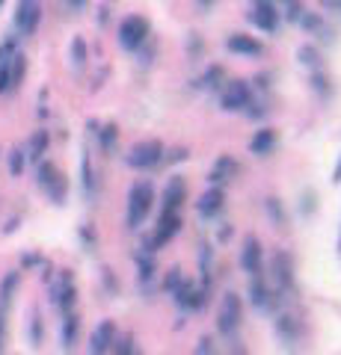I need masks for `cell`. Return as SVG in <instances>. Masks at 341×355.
I'll return each mask as SVG.
<instances>
[{"instance_id": "obj_1", "label": "cell", "mask_w": 341, "mask_h": 355, "mask_svg": "<svg viewBox=\"0 0 341 355\" xmlns=\"http://www.w3.org/2000/svg\"><path fill=\"white\" fill-rule=\"evenodd\" d=\"M151 205H155V190L149 184H134L128 193V225L137 228L142 225V219L149 216Z\"/></svg>"}, {"instance_id": "obj_2", "label": "cell", "mask_w": 341, "mask_h": 355, "mask_svg": "<svg viewBox=\"0 0 341 355\" xmlns=\"http://www.w3.org/2000/svg\"><path fill=\"white\" fill-rule=\"evenodd\" d=\"M36 181H39L42 190L53 198V202L63 205V198H65V178L57 172V166L48 163V160H42L39 169H36Z\"/></svg>"}, {"instance_id": "obj_3", "label": "cell", "mask_w": 341, "mask_h": 355, "mask_svg": "<svg viewBox=\"0 0 341 355\" xmlns=\"http://www.w3.org/2000/svg\"><path fill=\"white\" fill-rule=\"evenodd\" d=\"M42 21V3L39 0H18L15 6V27L21 36H33Z\"/></svg>"}, {"instance_id": "obj_4", "label": "cell", "mask_w": 341, "mask_h": 355, "mask_svg": "<svg viewBox=\"0 0 341 355\" xmlns=\"http://www.w3.org/2000/svg\"><path fill=\"white\" fill-rule=\"evenodd\" d=\"M53 302H57V308L63 311V314H69V311H74V299H78V287H74V279L69 270H63L57 279H53Z\"/></svg>"}, {"instance_id": "obj_5", "label": "cell", "mask_w": 341, "mask_h": 355, "mask_svg": "<svg viewBox=\"0 0 341 355\" xmlns=\"http://www.w3.org/2000/svg\"><path fill=\"white\" fill-rule=\"evenodd\" d=\"M240 314H244V308H240V296L238 293H226L223 305L217 311V326L223 335H232V331L240 326Z\"/></svg>"}, {"instance_id": "obj_6", "label": "cell", "mask_w": 341, "mask_h": 355, "mask_svg": "<svg viewBox=\"0 0 341 355\" xmlns=\"http://www.w3.org/2000/svg\"><path fill=\"white\" fill-rule=\"evenodd\" d=\"M163 157V146L155 139H149V142H140V146L131 148L128 154V163L134 166V169H151V166H158Z\"/></svg>"}, {"instance_id": "obj_7", "label": "cell", "mask_w": 341, "mask_h": 355, "mask_svg": "<svg viewBox=\"0 0 341 355\" xmlns=\"http://www.w3.org/2000/svg\"><path fill=\"white\" fill-rule=\"evenodd\" d=\"M146 36H149V21L140 18V15L125 18L122 27H119V42H122L125 48H140Z\"/></svg>"}, {"instance_id": "obj_8", "label": "cell", "mask_w": 341, "mask_h": 355, "mask_svg": "<svg viewBox=\"0 0 341 355\" xmlns=\"http://www.w3.org/2000/svg\"><path fill=\"white\" fill-rule=\"evenodd\" d=\"M240 266H244V272H249V275H261L264 252H261V243L256 237L244 240V249H240Z\"/></svg>"}, {"instance_id": "obj_9", "label": "cell", "mask_w": 341, "mask_h": 355, "mask_svg": "<svg viewBox=\"0 0 341 355\" xmlns=\"http://www.w3.org/2000/svg\"><path fill=\"white\" fill-rule=\"evenodd\" d=\"M273 282L282 291H291L294 287V258L288 252H276V258H273Z\"/></svg>"}, {"instance_id": "obj_10", "label": "cell", "mask_w": 341, "mask_h": 355, "mask_svg": "<svg viewBox=\"0 0 341 355\" xmlns=\"http://www.w3.org/2000/svg\"><path fill=\"white\" fill-rule=\"evenodd\" d=\"M249 18H252V24L261 27L264 33H273V30H276V24H279V9L273 6L270 0H258L256 9L249 12Z\"/></svg>"}, {"instance_id": "obj_11", "label": "cell", "mask_w": 341, "mask_h": 355, "mask_svg": "<svg viewBox=\"0 0 341 355\" xmlns=\"http://www.w3.org/2000/svg\"><path fill=\"white\" fill-rule=\"evenodd\" d=\"M113 340H116V326L110 323V320H104V323H98L95 331H92V338H90V352H92V355H107L110 347H113Z\"/></svg>"}, {"instance_id": "obj_12", "label": "cell", "mask_w": 341, "mask_h": 355, "mask_svg": "<svg viewBox=\"0 0 341 355\" xmlns=\"http://www.w3.org/2000/svg\"><path fill=\"white\" fill-rule=\"evenodd\" d=\"M18 57L15 39L0 42V92H9V77H13V62Z\"/></svg>"}, {"instance_id": "obj_13", "label": "cell", "mask_w": 341, "mask_h": 355, "mask_svg": "<svg viewBox=\"0 0 341 355\" xmlns=\"http://www.w3.org/2000/svg\"><path fill=\"white\" fill-rule=\"evenodd\" d=\"M181 228V216L178 214H163L160 216V225L155 231V237H151V249H160V246H167V243L175 237V231Z\"/></svg>"}, {"instance_id": "obj_14", "label": "cell", "mask_w": 341, "mask_h": 355, "mask_svg": "<svg viewBox=\"0 0 341 355\" xmlns=\"http://www.w3.org/2000/svg\"><path fill=\"white\" fill-rule=\"evenodd\" d=\"M223 107L226 110H244V107H249V86L240 83V80H232L226 86V92H223Z\"/></svg>"}, {"instance_id": "obj_15", "label": "cell", "mask_w": 341, "mask_h": 355, "mask_svg": "<svg viewBox=\"0 0 341 355\" xmlns=\"http://www.w3.org/2000/svg\"><path fill=\"white\" fill-rule=\"evenodd\" d=\"M226 48L232 51V53H244V57H258V53L264 51L258 39H252V36H240V33H235V36H228Z\"/></svg>"}, {"instance_id": "obj_16", "label": "cell", "mask_w": 341, "mask_h": 355, "mask_svg": "<svg viewBox=\"0 0 341 355\" xmlns=\"http://www.w3.org/2000/svg\"><path fill=\"white\" fill-rule=\"evenodd\" d=\"M181 198H184V184H181V178H172L167 193H163V214H178Z\"/></svg>"}, {"instance_id": "obj_17", "label": "cell", "mask_w": 341, "mask_h": 355, "mask_svg": "<svg viewBox=\"0 0 341 355\" xmlns=\"http://www.w3.org/2000/svg\"><path fill=\"white\" fill-rule=\"evenodd\" d=\"M202 296H205V293L196 291L190 282H181V287L175 291V302L184 305V308H199V305H202Z\"/></svg>"}, {"instance_id": "obj_18", "label": "cell", "mask_w": 341, "mask_h": 355, "mask_svg": "<svg viewBox=\"0 0 341 355\" xmlns=\"http://www.w3.org/2000/svg\"><path fill=\"white\" fill-rule=\"evenodd\" d=\"M78 329H81V320H78L74 311L63 314V343H65V349L74 347V340H78Z\"/></svg>"}, {"instance_id": "obj_19", "label": "cell", "mask_w": 341, "mask_h": 355, "mask_svg": "<svg viewBox=\"0 0 341 355\" xmlns=\"http://www.w3.org/2000/svg\"><path fill=\"white\" fill-rule=\"evenodd\" d=\"M48 151V130H39V133H33L30 142H27V157L30 160H42V154Z\"/></svg>"}, {"instance_id": "obj_20", "label": "cell", "mask_w": 341, "mask_h": 355, "mask_svg": "<svg viewBox=\"0 0 341 355\" xmlns=\"http://www.w3.org/2000/svg\"><path fill=\"white\" fill-rule=\"evenodd\" d=\"M219 207H223V193H219V190H211V193H205V196L199 198V214H202V216L219 214Z\"/></svg>"}, {"instance_id": "obj_21", "label": "cell", "mask_w": 341, "mask_h": 355, "mask_svg": "<svg viewBox=\"0 0 341 355\" xmlns=\"http://www.w3.org/2000/svg\"><path fill=\"white\" fill-rule=\"evenodd\" d=\"M18 287V272H9L3 282H0V311H6L9 302H13V293Z\"/></svg>"}, {"instance_id": "obj_22", "label": "cell", "mask_w": 341, "mask_h": 355, "mask_svg": "<svg viewBox=\"0 0 341 355\" xmlns=\"http://www.w3.org/2000/svg\"><path fill=\"white\" fill-rule=\"evenodd\" d=\"M249 296H252V302H256V305H267V287H264L261 275H252V282H249Z\"/></svg>"}, {"instance_id": "obj_23", "label": "cell", "mask_w": 341, "mask_h": 355, "mask_svg": "<svg viewBox=\"0 0 341 355\" xmlns=\"http://www.w3.org/2000/svg\"><path fill=\"white\" fill-rule=\"evenodd\" d=\"M273 142H276V133H273V130H261L258 137L252 139V151H256V154H267Z\"/></svg>"}, {"instance_id": "obj_24", "label": "cell", "mask_w": 341, "mask_h": 355, "mask_svg": "<svg viewBox=\"0 0 341 355\" xmlns=\"http://www.w3.org/2000/svg\"><path fill=\"white\" fill-rule=\"evenodd\" d=\"M24 71H27V60H24V53L18 51V57L13 62V77H9V89H15L21 80H24Z\"/></svg>"}, {"instance_id": "obj_25", "label": "cell", "mask_w": 341, "mask_h": 355, "mask_svg": "<svg viewBox=\"0 0 341 355\" xmlns=\"http://www.w3.org/2000/svg\"><path fill=\"white\" fill-rule=\"evenodd\" d=\"M273 6L282 9L288 18H300L303 15V6H300V0H273Z\"/></svg>"}, {"instance_id": "obj_26", "label": "cell", "mask_w": 341, "mask_h": 355, "mask_svg": "<svg viewBox=\"0 0 341 355\" xmlns=\"http://www.w3.org/2000/svg\"><path fill=\"white\" fill-rule=\"evenodd\" d=\"M24 160H27V154L21 151V148H15L13 154H9V172L21 175V172H24Z\"/></svg>"}, {"instance_id": "obj_27", "label": "cell", "mask_w": 341, "mask_h": 355, "mask_svg": "<svg viewBox=\"0 0 341 355\" xmlns=\"http://www.w3.org/2000/svg\"><path fill=\"white\" fill-rule=\"evenodd\" d=\"M303 24L309 27V30H315V33H321V36H329V33H333V30H329L317 15H303Z\"/></svg>"}, {"instance_id": "obj_28", "label": "cell", "mask_w": 341, "mask_h": 355, "mask_svg": "<svg viewBox=\"0 0 341 355\" xmlns=\"http://www.w3.org/2000/svg\"><path fill=\"white\" fill-rule=\"evenodd\" d=\"M151 270H155V266H151V254L142 252V254H140V279L149 282V279H151Z\"/></svg>"}, {"instance_id": "obj_29", "label": "cell", "mask_w": 341, "mask_h": 355, "mask_svg": "<svg viewBox=\"0 0 341 355\" xmlns=\"http://www.w3.org/2000/svg\"><path fill=\"white\" fill-rule=\"evenodd\" d=\"M116 355H140V352H137V347H134V340L125 338V340L116 343Z\"/></svg>"}, {"instance_id": "obj_30", "label": "cell", "mask_w": 341, "mask_h": 355, "mask_svg": "<svg viewBox=\"0 0 341 355\" xmlns=\"http://www.w3.org/2000/svg\"><path fill=\"white\" fill-rule=\"evenodd\" d=\"M101 142H104V148H113L116 146V128H104Z\"/></svg>"}, {"instance_id": "obj_31", "label": "cell", "mask_w": 341, "mask_h": 355, "mask_svg": "<svg viewBox=\"0 0 341 355\" xmlns=\"http://www.w3.org/2000/svg\"><path fill=\"white\" fill-rule=\"evenodd\" d=\"M196 355H214V343L205 338V340H202V347H199V352H196Z\"/></svg>"}, {"instance_id": "obj_32", "label": "cell", "mask_w": 341, "mask_h": 355, "mask_svg": "<svg viewBox=\"0 0 341 355\" xmlns=\"http://www.w3.org/2000/svg\"><path fill=\"white\" fill-rule=\"evenodd\" d=\"M3 335H6V311H0V349H3Z\"/></svg>"}, {"instance_id": "obj_33", "label": "cell", "mask_w": 341, "mask_h": 355, "mask_svg": "<svg viewBox=\"0 0 341 355\" xmlns=\"http://www.w3.org/2000/svg\"><path fill=\"white\" fill-rule=\"evenodd\" d=\"M74 60H78V62H83V42H81V39L74 42Z\"/></svg>"}, {"instance_id": "obj_34", "label": "cell", "mask_w": 341, "mask_h": 355, "mask_svg": "<svg viewBox=\"0 0 341 355\" xmlns=\"http://www.w3.org/2000/svg\"><path fill=\"white\" fill-rule=\"evenodd\" d=\"M69 3H72V6H83V3H86V0H69Z\"/></svg>"}, {"instance_id": "obj_35", "label": "cell", "mask_w": 341, "mask_h": 355, "mask_svg": "<svg viewBox=\"0 0 341 355\" xmlns=\"http://www.w3.org/2000/svg\"><path fill=\"white\" fill-rule=\"evenodd\" d=\"M0 6H3V0H0Z\"/></svg>"}]
</instances>
